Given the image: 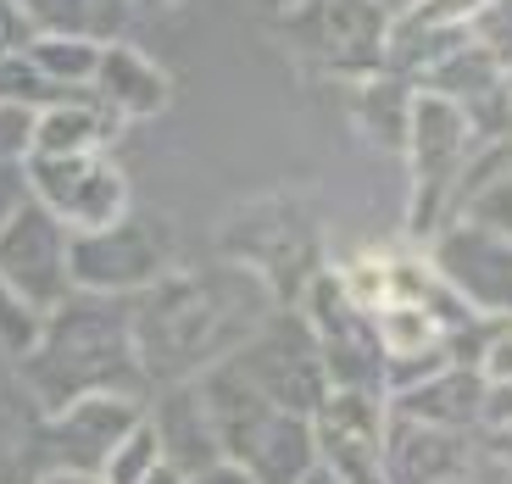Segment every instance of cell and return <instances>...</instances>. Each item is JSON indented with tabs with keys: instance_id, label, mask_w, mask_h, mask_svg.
I'll use <instances>...</instances> for the list:
<instances>
[{
	"instance_id": "6da1fadb",
	"label": "cell",
	"mask_w": 512,
	"mask_h": 484,
	"mask_svg": "<svg viewBox=\"0 0 512 484\" xmlns=\"http://www.w3.org/2000/svg\"><path fill=\"white\" fill-rule=\"evenodd\" d=\"M273 306V290L240 262L167 268L156 284L128 295V329L145 384H184L229 362Z\"/></svg>"
},
{
	"instance_id": "7a4b0ae2",
	"label": "cell",
	"mask_w": 512,
	"mask_h": 484,
	"mask_svg": "<svg viewBox=\"0 0 512 484\" xmlns=\"http://www.w3.org/2000/svg\"><path fill=\"white\" fill-rule=\"evenodd\" d=\"M17 368H23V384L45 412L101 390L145 395L134 329H128V295H62L39 323V340L17 357Z\"/></svg>"
},
{
	"instance_id": "3957f363",
	"label": "cell",
	"mask_w": 512,
	"mask_h": 484,
	"mask_svg": "<svg viewBox=\"0 0 512 484\" xmlns=\"http://www.w3.org/2000/svg\"><path fill=\"white\" fill-rule=\"evenodd\" d=\"M206 412L218 423V446L229 462H240L256 484H301V473L318 462L312 451V418L273 407L268 395L256 390L234 362L195 373Z\"/></svg>"
},
{
	"instance_id": "277c9868",
	"label": "cell",
	"mask_w": 512,
	"mask_h": 484,
	"mask_svg": "<svg viewBox=\"0 0 512 484\" xmlns=\"http://www.w3.org/2000/svg\"><path fill=\"white\" fill-rule=\"evenodd\" d=\"M218 245H223V262H240L245 273H256L279 306H295L301 290L323 273L318 217L290 190H273V195H256V201L234 206L223 217Z\"/></svg>"
},
{
	"instance_id": "5b68a950",
	"label": "cell",
	"mask_w": 512,
	"mask_h": 484,
	"mask_svg": "<svg viewBox=\"0 0 512 484\" xmlns=\"http://www.w3.org/2000/svg\"><path fill=\"white\" fill-rule=\"evenodd\" d=\"M273 34L295 62L334 78H368L390 56V6L384 0H295L273 17Z\"/></svg>"
},
{
	"instance_id": "8992f818",
	"label": "cell",
	"mask_w": 512,
	"mask_h": 484,
	"mask_svg": "<svg viewBox=\"0 0 512 484\" xmlns=\"http://www.w3.org/2000/svg\"><path fill=\"white\" fill-rule=\"evenodd\" d=\"M474 128H468V112L462 101L435 90H412V112H407V140H401V156H407V229L429 234L440 223V212H451V190L462 184V162L474 151Z\"/></svg>"
},
{
	"instance_id": "52a82bcc",
	"label": "cell",
	"mask_w": 512,
	"mask_h": 484,
	"mask_svg": "<svg viewBox=\"0 0 512 484\" xmlns=\"http://www.w3.org/2000/svg\"><path fill=\"white\" fill-rule=\"evenodd\" d=\"M173 268V229L162 212L128 206L106 229H84L67 240V279L90 295H140Z\"/></svg>"
},
{
	"instance_id": "ba28073f",
	"label": "cell",
	"mask_w": 512,
	"mask_h": 484,
	"mask_svg": "<svg viewBox=\"0 0 512 484\" xmlns=\"http://www.w3.org/2000/svg\"><path fill=\"white\" fill-rule=\"evenodd\" d=\"M234 368L268 395L273 407L295 412V418H312L329 395V379H323V357H318V340H312L307 318L295 306H273L262 329L234 351Z\"/></svg>"
},
{
	"instance_id": "9c48e42d",
	"label": "cell",
	"mask_w": 512,
	"mask_h": 484,
	"mask_svg": "<svg viewBox=\"0 0 512 484\" xmlns=\"http://www.w3.org/2000/svg\"><path fill=\"white\" fill-rule=\"evenodd\" d=\"M28 195H34L56 223H67L73 234L106 229L128 212V179L106 162L101 151L90 156H23Z\"/></svg>"
},
{
	"instance_id": "30bf717a",
	"label": "cell",
	"mask_w": 512,
	"mask_h": 484,
	"mask_svg": "<svg viewBox=\"0 0 512 484\" xmlns=\"http://www.w3.org/2000/svg\"><path fill=\"white\" fill-rule=\"evenodd\" d=\"M67 240H73V229L56 223L34 195L0 223V279L12 284V295L34 306L39 318H45L62 295H73V279H67Z\"/></svg>"
},
{
	"instance_id": "8fae6325",
	"label": "cell",
	"mask_w": 512,
	"mask_h": 484,
	"mask_svg": "<svg viewBox=\"0 0 512 484\" xmlns=\"http://www.w3.org/2000/svg\"><path fill=\"white\" fill-rule=\"evenodd\" d=\"M145 418L140 395H78L67 407H56L39 429V446H45V468H67V473H101V462L117 451L134 423Z\"/></svg>"
},
{
	"instance_id": "7c38bea8",
	"label": "cell",
	"mask_w": 512,
	"mask_h": 484,
	"mask_svg": "<svg viewBox=\"0 0 512 484\" xmlns=\"http://www.w3.org/2000/svg\"><path fill=\"white\" fill-rule=\"evenodd\" d=\"M384 423H390V412H384L379 390H329L323 407L312 412V451L346 484H384Z\"/></svg>"
},
{
	"instance_id": "4fadbf2b",
	"label": "cell",
	"mask_w": 512,
	"mask_h": 484,
	"mask_svg": "<svg viewBox=\"0 0 512 484\" xmlns=\"http://www.w3.org/2000/svg\"><path fill=\"white\" fill-rule=\"evenodd\" d=\"M429 268L474 306V312H512V245L479 229L474 217H451L435 240Z\"/></svg>"
},
{
	"instance_id": "5bb4252c",
	"label": "cell",
	"mask_w": 512,
	"mask_h": 484,
	"mask_svg": "<svg viewBox=\"0 0 512 484\" xmlns=\"http://www.w3.org/2000/svg\"><path fill=\"white\" fill-rule=\"evenodd\" d=\"M462 473H468V440H462V429H435V423L390 412V423H384V457H379L384 484H446V479H462Z\"/></svg>"
},
{
	"instance_id": "9a60e30c",
	"label": "cell",
	"mask_w": 512,
	"mask_h": 484,
	"mask_svg": "<svg viewBox=\"0 0 512 484\" xmlns=\"http://www.w3.org/2000/svg\"><path fill=\"white\" fill-rule=\"evenodd\" d=\"M145 423H151V434H156V446H162L167 468L201 473V468H212V462H223L218 423H212V412H206L195 379L162 384V395H156V407L145 412Z\"/></svg>"
},
{
	"instance_id": "2e32d148",
	"label": "cell",
	"mask_w": 512,
	"mask_h": 484,
	"mask_svg": "<svg viewBox=\"0 0 512 484\" xmlns=\"http://www.w3.org/2000/svg\"><path fill=\"white\" fill-rule=\"evenodd\" d=\"M90 95L112 117H156V112H167V101H173V78H167L140 45L106 39L101 62H95V78H90Z\"/></svg>"
},
{
	"instance_id": "e0dca14e",
	"label": "cell",
	"mask_w": 512,
	"mask_h": 484,
	"mask_svg": "<svg viewBox=\"0 0 512 484\" xmlns=\"http://www.w3.org/2000/svg\"><path fill=\"white\" fill-rule=\"evenodd\" d=\"M396 412L401 418H418V423H435V429H468V423L485 418V379L474 368H440L429 373L423 384L412 390H396Z\"/></svg>"
},
{
	"instance_id": "ac0fdd59",
	"label": "cell",
	"mask_w": 512,
	"mask_h": 484,
	"mask_svg": "<svg viewBox=\"0 0 512 484\" xmlns=\"http://www.w3.org/2000/svg\"><path fill=\"white\" fill-rule=\"evenodd\" d=\"M112 128H117V117L95 95H84V90L62 95V101L34 112V145H28V156H90L112 140Z\"/></svg>"
},
{
	"instance_id": "d6986e66",
	"label": "cell",
	"mask_w": 512,
	"mask_h": 484,
	"mask_svg": "<svg viewBox=\"0 0 512 484\" xmlns=\"http://www.w3.org/2000/svg\"><path fill=\"white\" fill-rule=\"evenodd\" d=\"M351 112L368 128V140H379L384 151H401V140H407V112H412V78H401L396 67L351 78Z\"/></svg>"
},
{
	"instance_id": "ffe728a7",
	"label": "cell",
	"mask_w": 512,
	"mask_h": 484,
	"mask_svg": "<svg viewBox=\"0 0 512 484\" xmlns=\"http://www.w3.org/2000/svg\"><path fill=\"white\" fill-rule=\"evenodd\" d=\"M23 62L34 67L51 90L73 95V90H90L95 62H101V39L90 34H56V28H39L34 39L23 45Z\"/></svg>"
},
{
	"instance_id": "44dd1931",
	"label": "cell",
	"mask_w": 512,
	"mask_h": 484,
	"mask_svg": "<svg viewBox=\"0 0 512 484\" xmlns=\"http://www.w3.org/2000/svg\"><path fill=\"white\" fill-rule=\"evenodd\" d=\"M39 28L56 34H90V39H117V28L128 23V0H23Z\"/></svg>"
},
{
	"instance_id": "7402d4cb",
	"label": "cell",
	"mask_w": 512,
	"mask_h": 484,
	"mask_svg": "<svg viewBox=\"0 0 512 484\" xmlns=\"http://www.w3.org/2000/svg\"><path fill=\"white\" fill-rule=\"evenodd\" d=\"M373 318V334H379V351L384 357H429V351H446V334L440 323L412 301H396V306H379L368 312Z\"/></svg>"
},
{
	"instance_id": "603a6c76",
	"label": "cell",
	"mask_w": 512,
	"mask_h": 484,
	"mask_svg": "<svg viewBox=\"0 0 512 484\" xmlns=\"http://www.w3.org/2000/svg\"><path fill=\"white\" fill-rule=\"evenodd\" d=\"M162 462V446H156V434H151V423H134V429L117 440V451L101 462V484H140L145 473Z\"/></svg>"
},
{
	"instance_id": "cb8c5ba5",
	"label": "cell",
	"mask_w": 512,
	"mask_h": 484,
	"mask_svg": "<svg viewBox=\"0 0 512 484\" xmlns=\"http://www.w3.org/2000/svg\"><path fill=\"white\" fill-rule=\"evenodd\" d=\"M457 217H474L479 229H490L496 240L512 245V173H501L496 184H479V190L457 206Z\"/></svg>"
},
{
	"instance_id": "d4e9b609",
	"label": "cell",
	"mask_w": 512,
	"mask_h": 484,
	"mask_svg": "<svg viewBox=\"0 0 512 484\" xmlns=\"http://www.w3.org/2000/svg\"><path fill=\"white\" fill-rule=\"evenodd\" d=\"M468 39H474L501 73H512V0H485V12L468 23Z\"/></svg>"
},
{
	"instance_id": "484cf974",
	"label": "cell",
	"mask_w": 512,
	"mask_h": 484,
	"mask_svg": "<svg viewBox=\"0 0 512 484\" xmlns=\"http://www.w3.org/2000/svg\"><path fill=\"white\" fill-rule=\"evenodd\" d=\"M340 290H346L351 306H362V312L390 306V262H384V256H357V262L340 273Z\"/></svg>"
},
{
	"instance_id": "4316f807",
	"label": "cell",
	"mask_w": 512,
	"mask_h": 484,
	"mask_svg": "<svg viewBox=\"0 0 512 484\" xmlns=\"http://www.w3.org/2000/svg\"><path fill=\"white\" fill-rule=\"evenodd\" d=\"M468 368H474L485 384H507L512 379V318L479 329V345L468 351Z\"/></svg>"
},
{
	"instance_id": "83f0119b",
	"label": "cell",
	"mask_w": 512,
	"mask_h": 484,
	"mask_svg": "<svg viewBox=\"0 0 512 484\" xmlns=\"http://www.w3.org/2000/svg\"><path fill=\"white\" fill-rule=\"evenodd\" d=\"M39 312L28 301H17L12 295V284L0 279V351H6V357H23L28 345L39 340Z\"/></svg>"
},
{
	"instance_id": "f1b7e54d",
	"label": "cell",
	"mask_w": 512,
	"mask_h": 484,
	"mask_svg": "<svg viewBox=\"0 0 512 484\" xmlns=\"http://www.w3.org/2000/svg\"><path fill=\"white\" fill-rule=\"evenodd\" d=\"M34 112L28 101H0V162H23L34 145Z\"/></svg>"
},
{
	"instance_id": "f546056e",
	"label": "cell",
	"mask_w": 512,
	"mask_h": 484,
	"mask_svg": "<svg viewBox=\"0 0 512 484\" xmlns=\"http://www.w3.org/2000/svg\"><path fill=\"white\" fill-rule=\"evenodd\" d=\"M34 34H39V23L23 0H0V62H6V56H23V45Z\"/></svg>"
},
{
	"instance_id": "4dcf8cb0",
	"label": "cell",
	"mask_w": 512,
	"mask_h": 484,
	"mask_svg": "<svg viewBox=\"0 0 512 484\" xmlns=\"http://www.w3.org/2000/svg\"><path fill=\"white\" fill-rule=\"evenodd\" d=\"M28 201V173L23 162H0V223L17 212V206Z\"/></svg>"
},
{
	"instance_id": "1f68e13d",
	"label": "cell",
	"mask_w": 512,
	"mask_h": 484,
	"mask_svg": "<svg viewBox=\"0 0 512 484\" xmlns=\"http://www.w3.org/2000/svg\"><path fill=\"white\" fill-rule=\"evenodd\" d=\"M184 484H256L251 473L240 468V462H212V468H201V473H184Z\"/></svg>"
},
{
	"instance_id": "d6a6232c",
	"label": "cell",
	"mask_w": 512,
	"mask_h": 484,
	"mask_svg": "<svg viewBox=\"0 0 512 484\" xmlns=\"http://www.w3.org/2000/svg\"><path fill=\"white\" fill-rule=\"evenodd\" d=\"M39 484H101V473H67V468H45Z\"/></svg>"
},
{
	"instance_id": "836d02e7",
	"label": "cell",
	"mask_w": 512,
	"mask_h": 484,
	"mask_svg": "<svg viewBox=\"0 0 512 484\" xmlns=\"http://www.w3.org/2000/svg\"><path fill=\"white\" fill-rule=\"evenodd\" d=\"M134 12H156V17H173V12H184L190 0H128Z\"/></svg>"
},
{
	"instance_id": "e575fe53",
	"label": "cell",
	"mask_w": 512,
	"mask_h": 484,
	"mask_svg": "<svg viewBox=\"0 0 512 484\" xmlns=\"http://www.w3.org/2000/svg\"><path fill=\"white\" fill-rule=\"evenodd\" d=\"M140 484H184V473H179V468H167V462H156V468L145 473Z\"/></svg>"
},
{
	"instance_id": "d590c367",
	"label": "cell",
	"mask_w": 512,
	"mask_h": 484,
	"mask_svg": "<svg viewBox=\"0 0 512 484\" xmlns=\"http://www.w3.org/2000/svg\"><path fill=\"white\" fill-rule=\"evenodd\" d=\"M301 484H346V479H340L334 468H323V462H312V468L301 473Z\"/></svg>"
},
{
	"instance_id": "8d00e7d4",
	"label": "cell",
	"mask_w": 512,
	"mask_h": 484,
	"mask_svg": "<svg viewBox=\"0 0 512 484\" xmlns=\"http://www.w3.org/2000/svg\"><path fill=\"white\" fill-rule=\"evenodd\" d=\"M446 484H474V479H468V473H462V479H446Z\"/></svg>"
}]
</instances>
